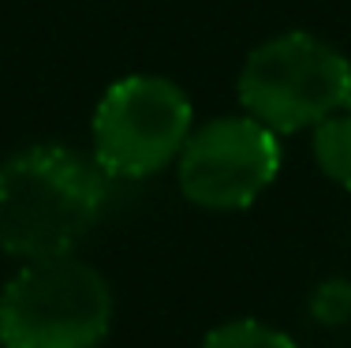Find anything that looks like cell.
Segmentation results:
<instances>
[{
    "mask_svg": "<svg viewBox=\"0 0 351 348\" xmlns=\"http://www.w3.org/2000/svg\"><path fill=\"white\" fill-rule=\"evenodd\" d=\"M202 348H295V341L258 318H232L213 326Z\"/></svg>",
    "mask_w": 351,
    "mask_h": 348,
    "instance_id": "52a82bcc",
    "label": "cell"
},
{
    "mask_svg": "<svg viewBox=\"0 0 351 348\" xmlns=\"http://www.w3.org/2000/svg\"><path fill=\"white\" fill-rule=\"evenodd\" d=\"M344 109H348V113H351V94H348V105H344Z\"/></svg>",
    "mask_w": 351,
    "mask_h": 348,
    "instance_id": "9c48e42d",
    "label": "cell"
},
{
    "mask_svg": "<svg viewBox=\"0 0 351 348\" xmlns=\"http://www.w3.org/2000/svg\"><path fill=\"white\" fill-rule=\"evenodd\" d=\"M311 318L317 326H344L351 318V281L329 277L311 292Z\"/></svg>",
    "mask_w": 351,
    "mask_h": 348,
    "instance_id": "ba28073f",
    "label": "cell"
},
{
    "mask_svg": "<svg viewBox=\"0 0 351 348\" xmlns=\"http://www.w3.org/2000/svg\"><path fill=\"white\" fill-rule=\"evenodd\" d=\"M280 172L277 131L254 116H217L187 135L176 157V184L187 202L232 213L258 202Z\"/></svg>",
    "mask_w": 351,
    "mask_h": 348,
    "instance_id": "5b68a950",
    "label": "cell"
},
{
    "mask_svg": "<svg viewBox=\"0 0 351 348\" xmlns=\"http://www.w3.org/2000/svg\"><path fill=\"white\" fill-rule=\"evenodd\" d=\"M108 176L68 146H27L0 161V251L23 262L75 255L97 225Z\"/></svg>",
    "mask_w": 351,
    "mask_h": 348,
    "instance_id": "6da1fadb",
    "label": "cell"
},
{
    "mask_svg": "<svg viewBox=\"0 0 351 348\" xmlns=\"http://www.w3.org/2000/svg\"><path fill=\"white\" fill-rule=\"evenodd\" d=\"M314 161L332 184L351 192V113H332L314 128Z\"/></svg>",
    "mask_w": 351,
    "mask_h": 348,
    "instance_id": "8992f818",
    "label": "cell"
},
{
    "mask_svg": "<svg viewBox=\"0 0 351 348\" xmlns=\"http://www.w3.org/2000/svg\"><path fill=\"white\" fill-rule=\"evenodd\" d=\"M116 300L105 273L75 255L23 262L0 292L4 348H101Z\"/></svg>",
    "mask_w": 351,
    "mask_h": 348,
    "instance_id": "7a4b0ae2",
    "label": "cell"
},
{
    "mask_svg": "<svg viewBox=\"0 0 351 348\" xmlns=\"http://www.w3.org/2000/svg\"><path fill=\"white\" fill-rule=\"evenodd\" d=\"M195 131L191 102L165 76H128L94 109V161L108 180H146L180 157Z\"/></svg>",
    "mask_w": 351,
    "mask_h": 348,
    "instance_id": "277c9868",
    "label": "cell"
},
{
    "mask_svg": "<svg viewBox=\"0 0 351 348\" xmlns=\"http://www.w3.org/2000/svg\"><path fill=\"white\" fill-rule=\"evenodd\" d=\"M236 94L247 116L277 135L317 128L344 113L351 94V60L306 30H288L250 49Z\"/></svg>",
    "mask_w": 351,
    "mask_h": 348,
    "instance_id": "3957f363",
    "label": "cell"
}]
</instances>
